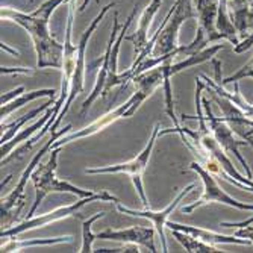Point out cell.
Masks as SVG:
<instances>
[{"label":"cell","mask_w":253,"mask_h":253,"mask_svg":"<svg viewBox=\"0 0 253 253\" xmlns=\"http://www.w3.org/2000/svg\"><path fill=\"white\" fill-rule=\"evenodd\" d=\"M116 5H117L116 2H112V3H108L106 6H103V8H102V11L96 15V18H94L93 21H91V25L88 26V29L82 34V37H81V40H79V42H78L76 70H75V76H73L72 86H70V94H68V99H67V102H65V105H64V108H62L61 114H59V117L56 119V122H55V123L52 125V127H50V132H52V133H53V132H56V129H58V126H59V123H61L62 117L67 114V111L70 109V106H72L73 100L76 99V96L84 91V81H85V50H86L88 41H89L91 35H93V32L96 31L97 25H99V23L103 20V17L106 15V12H108L111 8L116 6Z\"/></svg>","instance_id":"cell-7"},{"label":"cell","mask_w":253,"mask_h":253,"mask_svg":"<svg viewBox=\"0 0 253 253\" xmlns=\"http://www.w3.org/2000/svg\"><path fill=\"white\" fill-rule=\"evenodd\" d=\"M23 93H25V86H18V88H15L12 91H8V93L2 94V100H0V102H2V105H8L14 97H18Z\"/></svg>","instance_id":"cell-26"},{"label":"cell","mask_w":253,"mask_h":253,"mask_svg":"<svg viewBox=\"0 0 253 253\" xmlns=\"http://www.w3.org/2000/svg\"><path fill=\"white\" fill-rule=\"evenodd\" d=\"M133 82L138 85L136 91L133 93V96L125 102V105H120L119 108L112 109L109 112H106L105 116H102L99 120H96L94 123L88 125L86 127L78 130V132H73V133H67L65 136L59 138L58 141H55L53 144V149L56 147H64L65 144L68 143H73L76 140H81V138H85V136H89V135H94L100 130H103L106 126L116 123L117 120L123 119V117H132L133 114L136 112V109L140 108V105L149 97L153 94V91L164 82V78H163V73H161V70L158 67L152 68V70L149 72H144L141 75H138Z\"/></svg>","instance_id":"cell-2"},{"label":"cell","mask_w":253,"mask_h":253,"mask_svg":"<svg viewBox=\"0 0 253 253\" xmlns=\"http://www.w3.org/2000/svg\"><path fill=\"white\" fill-rule=\"evenodd\" d=\"M73 238L70 235L67 237H56V238H35V240H25V241H14L12 240H6L2 241V252H18L21 249L26 247H34V246H52V244H68L72 243Z\"/></svg>","instance_id":"cell-19"},{"label":"cell","mask_w":253,"mask_h":253,"mask_svg":"<svg viewBox=\"0 0 253 253\" xmlns=\"http://www.w3.org/2000/svg\"><path fill=\"white\" fill-rule=\"evenodd\" d=\"M68 0H45L31 14H25L15 9L3 8L2 18L15 21L17 25L25 28L34 41L37 52V68H62L64 64V44H59L49 31V20L53 11Z\"/></svg>","instance_id":"cell-1"},{"label":"cell","mask_w":253,"mask_h":253,"mask_svg":"<svg viewBox=\"0 0 253 253\" xmlns=\"http://www.w3.org/2000/svg\"><path fill=\"white\" fill-rule=\"evenodd\" d=\"M217 31L220 32L221 38H227L231 42L238 44V38L235 35L234 25L229 21L227 12H226V0H220L218 3V11H217V20H215Z\"/></svg>","instance_id":"cell-23"},{"label":"cell","mask_w":253,"mask_h":253,"mask_svg":"<svg viewBox=\"0 0 253 253\" xmlns=\"http://www.w3.org/2000/svg\"><path fill=\"white\" fill-rule=\"evenodd\" d=\"M194 9H196V17L199 20L197 28H200L205 32V37L208 40V42L220 40L221 35L215 26L217 9H218L217 0H197Z\"/></svg>","instance_id":"cell-16"},{"label":"cell","mask_w":253,"mask_h":253,"mask_svg":"<svg viewBox=\"0 0 253 253\" xmlns=\"http://www.w3.org/2000/svg\"><path fill=\"white\" fill-rule=\"evenodd\" d=\"M235 235L237 237H241V238H247L249 241H252L253 243V226H246V227H243V229H238V231L235 232Z\"/></svg>","instance_id":"cell-27"},{"label":"cell","mask_w":253,"mask_h":253,"mask_svg":"<svg viewBox=\"0 0 253 253\" xmlns=\"http://www.w3.org/2000/svg\"><path fill=\"white\" fill-rule=\"evenodd\" d=\"M252 223H253V217L246 220V221H241V223H220V226H223V227H234V226L235 227H246Z\"/></svg>","instance_id":"cell-28"},{"label":"cell","mask_w":253,"mask_h":253,"mask_svg":"<svg viewBox=\"0 0 253 253\" xmlns=\"http://www.w3.org/2000/svg\"><path fill=\"white\" fill-rule=\"evenodd\" d=\"M56 94V89L55 88H44V89H35V91H29V93H23L18 96V99L15 100H11L8 105H2V111H0V117H2V122L9 116V114L18 108H21L23 105H26L35 99H40V97H55Z\"/></svg>","instance_id":"cell-18"},{"label":"cell","mask_w":253,"mask_h":253,"mask_svg":"<svg viewBox=\"0 0 253 253\" xmlns=\"http://www.w3.org/2000/svg\"><path fill=\"white\" fill-rule=\"evenodd\" d=\"M159 132H161V125L156 123L146 147L136 155V158L129 161V163L108 166V167H97V169H86L85 173L86 174H106V173H125V174H127L133 182V187H135L138 196H140V199H141L143 206L146 210H149L150 205H149V200H147L146 193H144L143 174H144V171H146V169L149 166V159H150V155L153 152V147H155V143H156V138H158Z\"/></svg>","instance_id":"cell-5"},{"label":"cell","mask_w":253,"mask_h":253,"mask_svg":"<svg viewBox=\"0 0 253 253\" xmlns=\"http://www.w3.org/2000/svg\"><path fill=\"white\" fill-rule=\"evenodd\" d=\"M161 5H163V0H150V3L144 8L143 14L140 15V20H138V28H136L135 34L126 37V40L132 41V44L135 45V56H138L144 50L146 44L149 41L147 34H149L150 25H152V20L156 15Z\"/></svg>","instance_id":"cell-17"},{"label":"cell","mask_w":253,"mask_h":253,"mask_svg":"<svg viewBox=\"0 0 253 253\" xmlns=\"http://www.w3.org/2000/svg\"><path fill=\"white\" fill-rule=\"evenodd\" d=\"M105 215H106V212H97L96 215L89 217L88 220H82V247L79 252H93L91 247H93V243L96 238H94V234L91 232V224Z\"/></svg>","instance_id":"cell-25"},{"label":"cell","mask_w":253,"mask_h":253,"mask_svg":"<svg viewBox=\"0 0 253 253\" xmlns=\"http://www.w3.org/2000/svg\"><path fill=\"white\" fill-rule=\"evenodd\" d=\"M94 200H105V202H119L117 197H114L112 194H109L108 191H102V193H97L96 196H91V197H81L79 202L73 203V205H68V206H62V208H58V210H53L50 212H45L42 215H38V217H31V218H26L25 221L21 223H17L15 226H11L8 229H3L2 234H0V238L2 241H6V240H12L15 238L17 235L23 234V232H28V231H32V229H38V227H44L50 223H55V221H59L62 218H68L76 214V211L79 208H82L84 205L89 203V202H94Z\"/></svg>","instance_id":"cell-6"},{"label":"cell","mask_w":253,"mask_h":253,"mask_svg":"<svg viewBox=\"0 0 253 253\" xmlns=\"http://www.w3.org/2000/svg\"><path fill=\"white\" fill-rule=\"evenodd\" d=\"M94 238L97 240H112L120 243H129V244H138L149 249V252L155 253V229L152 227H143V226H132L129 229H106L103 232L94 234Z\"/></svg>","instance_id":"cell-12"},{"label":"cell","mask_w":253,"mask_h":253,"mask_svg":"<svg viewBox=\"0 0 253 253\" xmlns=\"http://www.w3.org/2000/svg\"><path fill=\"white\" fill-rule=\"evenodd\" d=\"M167 227L170 231H180V232H185L190 234L191 237L203 241V243H208V244H249V240H240L237 238V235L234 237H227V235H220L217 232L208 231V229H202V227H196V226H187V224H179L174 221H167Z\"/></svg>","instance_id":"cell-15"},{"label":"cell","mask_w":253,"mask_h":253,"mask_svg":"<svg viewBox=\"0 0 253 253\" xmlns=\"http://www.w3.org/2000/svg\"><path fill=\"white\" fill-rule=\"evenodd\" d=\"M55 102H56L55 97H49V100L45 102L44 105H41V106L37 108V109H32L31 112L26 114V116H23V117L17 119L14 123H11V125H3V123H2V130H5V133L2 135V144L11 141L12 138L15 136V133H17L23 126H25L28 122H31V120H34L37 116H40V112H41V111L49 109V106H50V105H55Z\"/></svg>","instance_id":"cell-20"},{"label":"cell","mask_w":253,"mask_h":253,"mask_svg":"<svg viewBox=\"0 0 253 253\" xmlns=\"http://www.w3.org/2000/svg\"><path fill=\"white\" fill-rule=\"evenodd\" d=\"M120 29V23H119V12L114 14V23H112V32H111V37H109V41L106 44V50H105V55H103V59H102V67L99 70V75H97V81H96V85L91 91V94L88 96V99L82 103V108H81V112L79 116L84 117L86 111L91 108L99 97H102L103 94V89H105V85L108 82V78H109V61H111V52H112V47H114V42L117 40V35L120 34L119 32Z\"/></svg>","instance_id":"cell-13"},{"label":"cell","mask_w":253,"mask_h":253,"mask_svg":"<svg viewBox=\"0 0 253 253\" xmlns=\"http://www.w3.org/2000/svg\"><path fill=\"white\" fill-rule=\"evenodd\" d=\"M212 62H214V67H215V79L218 81L220 85H226V84H231V82H237V81L244 79V78H253V58H252L243 68H240V70H238L235 75L226 78L224 81H221V75H220V61L214 59Z\"/></svg>","instance_id":"cell-24"},{"label":"cell","mask_w":253,"mask_h":253,"mask_svg":"<svg viewBox=\"0 0 253 253\" xmlns=\"http://www.w3.org/2000/svg\"><path fill=\"white\" fill-rule=\"evenodd\" d=\"M23 2H29V3H32V2H34V0H23Z\"/></svg>","instance_id":"cell-29"},{"label":"cell","mask_w":253,"mask_h":253,"mask_svg":"<svg viewBox=\"0 0 253 253\" xmlns=\"http://www.w3.org/2000/svg\"><path fill=\"white\" fill-rule=\"evenodd\" d=\"M176 9L166 23V26L161 31V35L158 38V42L155 45L156 55L163 56L167 53H171L179 47L177 40H179V29L188 18L196 17V9L191 0H176Z\"/></svg>","instance_id":"cell-9"},{"label":"cell","mask_w":253,"mask_h":253,"mask_svg":"<svg viewBox=\"0 0 253 253\" xmlns=\"http://www.w3.org/2000/svg\"><path fill=\"white\" fill-rule=\"evenodd\" d=\"M196 188V183H190L188 187L183 188L177 196L176 199L167 206V208H164L163 211H152L150 208L146 210V211H135V210H129L126 208V206L120 205L119 202H116V208L117 211H120L122 214H127V215H133V217H141V218H147L153 223L155 229L158 231L159 237H161V243H163V252H169V246H167V240H166V235H164V227L167 226V221H169V217L170 214H173V211L177 208V205L180 200L185 199L187 194H190L193 190Z\"/></svg>","instance_id":"cell-11"},{"label":"cell","mask_w":253,"mask_h":253,"mask_svg":"<svg viewBox=\"0 0 253 253\" xmlns=\"http://www.w3.org/2000/svg\"><path fill=\"white\" fill-rule=\"evenodd\" d=\"M171 234L183 247H185V250L190 252V253H214V252H220L215 246L203 243V241L191 237L190 234L180 232V231H171Z\"/></svg>","instance_id":"cell-22"},{"label":"cell","mask_w":253,"mask_h":253,"mask_svg":"<svg viewBox=\"0 0 253 253\" xmlns=\"http://www.w3.org/2000/svg\"><path fill=\"white\" fill-rule=\"evenodd\" d=\"M190 169H191L193 171H196V173L202 177L203 185H205V190H203L202 197H200L197 202H194V203H191V205H188V206H182L180 211H182L183 214H191L194 210L200 208V206H203V205H206V203H214V202H217V203H224V205L234 206V208L244 210V211H253V205L241 203V202L232 199L227 193H224L223 188L217 183L215 176H214L211 171L206 170L200 163H196V161H194V163L190 164Z\"/></svg>","instance_id":"cell-8"},{"label":"cell","mask_w":253,"mask_h":253,"mask_svg":"<svg viewBox=\"0 0 253 253\" xmlns=\"http://www.w3.org/2000/svg\"><path fill=\"white\" fill-rule=\"evenodd\" d=\"M52 112H53V108H49L47 109V112L44 114V116L38 120V122H35L32 126H29L28 129H25V130H21L18 135H15L11 141H8V143H3L2 144V159L3 158H6L9 153H11V150L17 146V144H20L21 141H25L26 138L29 140V138L32 136V133H35L38 129H42L44 127V125L47 123L49 120H50V117H52Z\"/></svg>","instance_id":"cell-21"},{"label":"cell","mask_w":253,"mask_h":253,"mask_svg":"<svg viewBox=\"0 0 253 253\" xmlns=\"http://www.w3.org/2000/svg\"><path fill=\"white\" fill-rule=\"evenodd\" d=\"M62 147H56L50 152V158L47 161V164H38V167L32 173V182L35 187V202L32 205L31 211L28 212L26 218L34 217L35 211L40 208L41 202L52 193H70L78 197H91L96 196L97 193L94 191H88L75 187L73 183L67 182V180H59L55 174L58 169V155Z\"/></svg>","instance_id":"cell-3"},{"label":"cell","mask_w":253,"mask_h":253,"mask_svg":"<svg viewBox=\"0 0 253 253\" xmlns=\"http://www.w3.org/2000/svg\"><path fill=\"white\" fill-rule=\"evenodd\" d=\"M70 132H72V125H67V126H65L64 129H61L59 132H53L50 140L41 147V150L32 158V161L29 163L28 169H26L25 171H23V174H21V177H20V180H18V183H17V187L14 188V191H12L8 197L2 199V226H3L5 229H8V227L12 226V221L17 220L18 214H20L21 210H23V206H25V200H26L25 187H26V183H28V179L32 177V173H34V170L38 167V164H40L41 158L44 156V153H47V152L53 147L55 141H58L59 138L65 136L67 133H70Z\"/></svg>","instance_id":"cell-4"},{"label":"cell","mask_w":253,"mask_h":253,"mask_svg":"<svg viewBox=\"0 0 253 253\" xmlns=\"http://www.w3.org/2000/svg\"><path fill=\"white\" fill-rule=\"evenodd\" d=\"M202 105H203V109H205V120H206V125H208L211 133L214 135V138L218 141V144L223 147V150L226 153H234L238 161L243 164V167L246 169L247 174H249V179H252V171L246 163V159L241 156V153L238 152V147L240 146H247V141H244L243 138L241 140H237V138L234 136V130L231 129V126H229L223 119H217L214 117V114L211 111V106H210V100L203 97L202 99Z\"/></svg>","instance_id":"cell-10"},{"label":"cell","mask_w":253,"mask_h":253,"mask_svg":"<svg viewBox=\"0 0 253 253\" xmlns=\"http://www.w3.org/2000/svg\"><path fill=\"white\" fill-rule=\"evenodd\" d=\"M135 12H136V5L133 8V11L129 14V17L126 18V23L123 25L116 42H114V47H112V52H111V61H109V78H108V82L105 85V89H103V94L102 97H106L108 94H111V91L117 86H126V84L130 81L127 72L119 75L117 73V61H119V50H120V44L123 42V40H126V32L130 26V23L135 17Z\"/></svg>","instance_id":"cell-14"}]
</instances>
